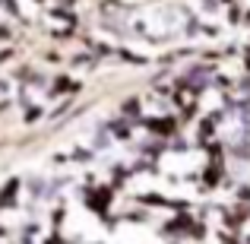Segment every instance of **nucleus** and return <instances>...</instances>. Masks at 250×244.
<instances>
[{"instance_id": "1", "label": "nucleus", "mask_w": 250, "mask_h": 244, "mask_svg": "<svg viewBox=\"0 0 250 244\" xmlns=\"http://www.w3.org/2000/svg\"><path fill=\"white\" fill-rule=\"evenodd\" d=\"M89 203H92V206H98V209H102L104 203H108V190H92V194H89Z\"/></svg>"}]
</instances>
